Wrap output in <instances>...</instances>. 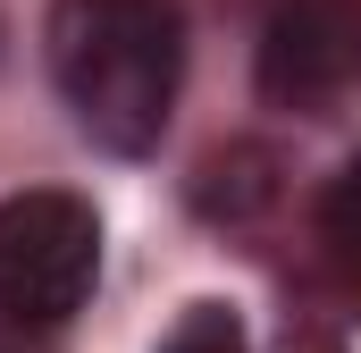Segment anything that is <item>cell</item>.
Instances as JSON below:
<instances>
[{
  "label": "cell",
  "instance_id": "obj_3",
  "mask_svg": "<svg viewBox=\"0 0 361 353\" xmlns=\"http://www.w3.org/2000/svg\"><path fill=\"white\" fill-rule=\"evenodd\" d=\"M361 85V0H269L261 92L286 109H328Z\"/></svg>",
  "mask_w": 361,
  "mask_h": 353
},
{
  "label": "cell",
  "instance_id": "obj_2",
  "mask_svg": "<svg viewBox=\"0 0 361 353\" xmlns=\"http://www.w3.org/2000/svg\"><path fill=\"white\" fill-rule=\"evenodd\" d=\"M92 277H101V219L92 202L59 185H25L0 202V311L25 328H51L68 311H85Z\"/></svg>",
  "mask_w": 361,
  "mask_h": 353
},
{
  "label": "cell",
  "instance_id": "obj_4",
  "mask_svg": "<svg viewBox=\"0 0 361 353\" xmlns=\"http://www.w3.org/2000/svg\"><path fill=\"white\" fill-rule=\"evenodd\" d=\"M319 244H328L336 286L361 303V160L336 176V185H328V202H319Z\"/></svg>",
  "mask_w": 361,
  "mask_h": 353
},
{
  "label": "cell",
  "instance_id": "obj_1",
  "mask_svg": "<svg viewBox=\"0 0 361 353\" xmlns=\"http://www.w3.org/2000/svg\"><path fill=\"white\" fill-rule=\"evenodd\" d=\"M51 85L101 152L135 160L169 135L185 85V8L177 0H51L42 25Z\"/></svg>",
  "mask_w": 361,
  "mask_h": 353
},
{
  "label": "cell",
  "instance_id": "obj_5",
  "mask_svg": "<svg viewBox=\"0 0 361 353\" xmlns=\"http://www.w3.org/2000/svg\"><path fill=\"white\" fill-rule=\"evenodd\" d=\"M169 353H244V337H235V320H227L219 303H202L177 337H169Z\"/></svg>",
  "mask_w": 361,
  "mask_h": 353
}]
</instances>
